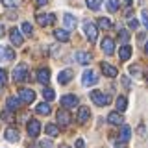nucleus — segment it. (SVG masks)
Segmentation results:
<instances>
[{"label":"nucleus","instance_id":"obj_37","mask_svg":"<svg viewBox=\"0 0 148 148\" xmlns=\"http://www.w3.org/2000/svg\"><path fill=\"white\" fill-rule=\"evenodd\" d=\"M130 72H132V76H139V74H141L137 65H132V67H130Z\"/></svg>","mask_w":148,"mask_h":148},{"label":"nucleus","instance_id":"obj_11","mask_svg":"<svg viewBox=\"0 0 148 148\" xmlns=\"http://www.w3.org/2000/svg\"><path fill=\"white\" fill-rule=\"evenodd\" d=\"M82 83L85 87H91L92 83H96V74L92 71H83V76H82Z\"/></svg>","mask_w":148,"mask_h":148},{"label":"nucleus","instance_id":"obj_2","mask_svg":"<svg viewBox=\"0 0 148 148\" xmlns=\"http://www.w3.org/2000/svg\"><path fill=\"white\" fill-rule=\"evenodd\" d=\"M91 100L95 102L96 106H100V108H102V106H108L109 102H111V100H109V96H108V95H104L102 91H92V92H91Z\"/></svg>","mask_w":148,"mask_h":148},{"label":"nucleus","instance_id":"obj_18","mask_svg":"<svg viewBox=\"0 0 148 148\" xmlns=\"http://www.w3.org/2000/svg\"><path fill=\"white\" fill-rule=\"evenodd\" d=\"M122 120H124V117L119 113V111H111V113L108 115V122H109V124L119 126V124H122Z\"/></svg>","mask_w":148,"mask_h":148},{"label":"nucleus","instance_id":"obj_32","mask_svg":"<svg viewBox=\"0 0 148 148\" xmlns=\"http://www.w3.org/2000/svg\"><path fill=\"white\" fill-rule=\"evenodd\" d=\"M119 39L122 41V43H126V41L130 39V34H128L126 30H119Z\"/></svg>","mask_w":148,"mask_h":148},{"label":"nucleus","instance_id":"obj_15","mask_svg":"<svg viewBox=\"0 0 148 148\" xmlns=\"http://www.w3.org/2000/svg\"><path fill=\"white\" fill-rule=\"evenodd\" d=\"M72 76H74V72L71 71V69H65V71L59 72V76H58V82L61 83V85H65V83H69L72 80Z\"/></svg>","mask_w":148,"mask_h":148},{"label":"nucleus","instance_id":"obj_19","mask_svg":"<svg viewBox=\"0 0 148 148\" xmlns=\"http://www.w3.org/2000/svg\"><path fill=\"white\" fill-rule=\"evenodd\" d=\"M6 108L9 111H17L18 108H21V100H18L17 96H9V98L6 100Z\"/></svg>","mask_w":148,"mask_h":148},{"label":"nucleus","instance_id":"obj_10","mask_svg":"<svg viewBox=\"0 0 148 148\" xmlns=\"http://www.w3.org/2000/svg\"><path fill=\"white\" fill-rule=\"evenodd\" d=\"M28 135L30 137H37L39 135V132H41V124H39V120H28Z\"/></svg>","mask_w":148,"mask_h":148},{"label":"nucleus","instance_id":"obj_41","mask_svg":"<svg viewBox=\"0 0 148 148\" xmlns=\"http://www.w3.org/2000/svg\"><path fill=\"white\" fill-rule=\"evenodd\" d=\"M74 146H76V148H85V145H83V141H82V139H78Z\"/></svg>","mask_w":148,"mask_h":148},{"label":"nucleus","instance_id":"obj_3","mask_svg":"<svg viewBox=\"0 0 148 148\" xmlns=\"http://www.w3.org/2000/svg\"><path fill=\"white\" fill-rule=\"evenodd\" d=\"M83 30H85V35H87V39H89V43H95L96 37H98V26L92 24V22H85Z\"/></svg>","mask_w":148,"mask_h":148},{"label":"nucleus","instance_id":"obj_23","mask_svg":"<svg viewBox=\"0 0 148 148\" xmlns=\"http://www.w3.org/2000/svg\"><path fill=\"white\" fill-rule=\"evenodd\" d=\"M119 137H120V143H128L130 137H132V130H130V126H122V130H120V133H119Z\"/></svg>","mask_w":148,"mask_h":148},{"label":"nucleus","instance_id":"obj_40","mask_svg":"<svg viewBox=\"0 0 148 148\" xmlns=\"http://www.w3.org/2000/svg\"><path fill=\"white\" fill-rule=\"evenodd\" d=\"M122 85L126 87V89H130V87H132V85H130V80H128L126 76H122Z\"/></svg>","mask_w":148,"mask_h":148},{"label":"nucleus","instance_id":"obj_17","mask_svg":"<svg viewBox=\"0 0 148 148\" xmlns=\"http://www.w3.org/2000/svg\"><path fill=\"white\" fill-rule=\"evenodd\" d=\"M4 137H6L9 143H18V139H21V135H18V130H15V128H8L6 133H4Z\"/></svg>","mask_w":148,"mask_h":148},{"label":"nucleus","instance_id":"obj_45","mask_svg":"<svg viewBox=\"0 0 148 148\" xmlns=\"http://www.w3.org/2000/svg\"><path fill=\"white\" fill-rule=\"evenodd\" d=\"M145 54L148 56V41H146V45H145Z\"/></svg>","mask_w":148,"mask_h":148},{"label":"nucleus","instance_id":"obj_4","mask_svg":"<svg viewBox=\"0 0 148 148\" xmlns=\"http://www.w3.org/2000/svg\"><path fill=\"white\" fill-rule=\"evenodd\" d=\"M35 21H37V24L39 26H48V24H54L56 22V17L52 15V13H37V17H35Z\"/></svg>","mask_w":148,"mask_h":148},{"label":"nucleus","instance_id":"obj_46","mask_svg":"<svg viewBox=\"0 0 148 148\" xmlns=\"http://www.w3.org/2000/svg\"><path fill=\"white\" fill-rule=\"evenodd\" d=\"M0 54H4V48H2V46H0ZM0 58H2V56H0Z\"/></svg>","mask_w":148,"mask_h":148},{"label":"nucleus","instance_id":"obj_6","mask_svg":"<svg viewBox=\"0 0 148 148\" xmlns=\"http://www.w3.org/2000/svg\"><path fill=\"white\" fill-rule=\"evenodd\" d=\"M63 26L67 28V32L69 30H74V28L78 26V18L72 15V13H65L63 15Z\"/></svg>","mask_w":148,"mask_h":148},{"label":"nucleus","instance_id":"obj_47","mask_svg":"<svg viewBox=\"0 0 148 148\" xmlns=\"http://www.w3.org/2000/svg\"><path fill=\"white\" fill-rule=\"evenodd\" d=\"M63 148H69V146H63Z\"/></svg>","mask_w":148,"mask_h":148},{"label":"nucleus","instance_id":"obj_7","mask_svg":"<svg viewBox=\"0 0 148 148\" xmlns=\"http://www.w3.org/2000/svg\"><path fill=\"white\" fill-rule=\"evenodd\" d=\"M9 39H11V43L15 46H21L24 43V37H22V34L18 32V28H11V30H9Z\"/></svg>","mask_w":148,"mask_h":148},{"label":"nucleus","instance_id":"obj_1","mask_svg":"<svg viewBox=\"0 0 148 148\" xmlns=\"http://www.w3.org/2000/svg\"><path fill=\"white\" fill-rule=\"evenodd\" d=\"M26 76H28V67H26L24 63L17 65L15 71H13V82H15V83H21V82L26 80Z\"/></svg>","mask_w":148,"mask_h":148},{"label":"nucleus","instance_id":"obj_8","mask_svg":"<svg viewBox=\"0 0 148 148\" xmlns=\"http://www.w3.org/2000/svg\"><path fill=\"white\" fill-rule=\"evenodd\" d=\"M100 69H102V72H104L108 78H117V76H119V71H117V69H115L113 65L106 63V61H104V63H100Z\"/></svg>","mask_w":148,"mask_h":148},{"label":"nucleus","instance_id":"obj_13","mask_svg":"<svg viewBox=\"0 0 148 148\" xmlns=\"http://www.w3.org/2000/svg\"><path fill=\"white\" fill-rule=\"evenodd\" d=\"M89 117H91V109L87 108V106H82V108L78 109V122L85 124L87 120H89Z\"/></svg>","mask_w":148,"mask_h":148},{"label":"nucleus","instance_id":"obj_20","mask_svg":"<svg viewBox=\"0 0 148 148\" xmlns=\"http://www.w3.org/2000/svg\"><path fill=\"white\" fill-rule=\"evenodd\" d=\"M74 59H76L78 63H82V65H87V63H91V54L89 52H76V56H74Z\"/></svg>","mask_w":148,"mask_h":148},{"label":"nucleus","instance_id":"obj_42","mask_svg":"<svg viewBox=\"0 0 148 148\" xmlns=\"http://www.w3.org/2000/svg\"><path fill=\"white\" fill-rule=\"evenodd\" d=\"M120 4L126 6V8H130V6H132V0H120Z\"/></svg>","mask_w":148,"mask_h":148},{"label":"nucleus","instance_id":"obj_28","mask_svg":"<svg viewBox=\"0 0 148 148\" xmlns=\"http://www.w3.org/2000/svg\"><path fill=\"white\" fill-rule=\"evenodd\" d=\"M106 8H108V11H111V13H117L119 2L117 0H108V2H106Z\"/></svg>","mask_w":148,"mask_h":148},{"label":"nucleus","instance_id":"obj_21","mask_svg":"<svg viewBox=\"0 0 148 148\" xmlns=\"http://www.w3.org/2000/svg\"><path fill=\"white\" fill-rule=\"evenodd\" d=\"M54 37L58 41H61V43H67L69 39H71V35H69V32L67 30H61V28H58V30L54 32Z\"/></svg>","mask_w":148,"mask_h":148},{"label":"nucleus","instance_id":"obj_30","mask_svg":"<svg viewBox=\"0 0 148 148\" xmlns=\"http://www.w3.org/2000/svg\"><path fill=\"white\" fill-rule=\"evenodd\" d=\"M87 2V8L92 9V11H96V9L100 8V4H102V0H85Z\"/></svg>","mask_w":148,"mask_h":148},{"label":"nucleus","instance_id":"obj_33","mask_svg":"<svg viewBox=\"0 0 148 148\" xmlns=\"http://www.w3.org/2000/svg\"><path fill=\"white\" fill-rule=\"evenodd\" d=\"M18 2H21V0H2V4L6 8H15V6H18Z\"/></svg>","mask_w":148,"mask_h":148},{"label":"nucleus","instance_id":"obj_35","mask_svg":"<svg viewBox=\"0 0 148 148\" xmlns=\"http://www.w3.org/2000/svg\"><path fill=\"white\" fill-rule=\"evenodd\" d=\"M6 82H8V72L0 69V85H6Z\"/></svg>","mask_w":148,"mask_h":148},{"label":"nucleus","instance_id":"obj_22","mask_svg":"<svg viewBox=\"0 0 148 148\" xmlns=\"http://www.w3.org/2000/svg\"><path fill=\"white\" fill-rule=\"evenodd\" d=\"M37 80L41 83H48L50 82V71L48 69H39L37 71Z\"/></svg>","mask_w":148,"mask_h":148},{"label":"nucleus","instance_id":"obj_27","mask_svg":"<svg viewBox=\"0 0 148 148\" xmlns=\"http://www.w3.org/2000/svg\"><path fill=\"white\" fill-rule=\"evenodd\" d=\"M21 28H22V34H24V35H28V37H30V35H34V28H32L30 22H22Z\"/></svg>","mask_w":148,"mask_h":148},{"label":"nucleus","instance_id":"obj_44","mask_svg":"<svg viewBox=\"0 0 148 148\" xmlns=\"http://www.w3.org/2000/svg\"><path fill=\"white\" fill-rule=\"evenodd\" d=\"M4 34H6V28L0 24V37H4Z\"/></svg>","mask_w":148,"mask_h":148},{"label":"nucleus","instance_id":"obj_26","mask_svg":"<svg viewBox=\"0 0 148 148\" xmlns=\"http://www.w3.org/2000/svg\"><path fill=\"white\" fill-rule=\"evenodd\" d=\"M128 108V100H126V96H119L117 98V111L120 113V111H124Z\"/></svg>","mask_w":148,"mask_h":148},{"label":"nucleus","instance_id":"obj_14","mask_svg":"<svg viewBox=\"0 0 148 148\" xmlns=\"http://www.w3.org/2000/svg\"><path fill=\"white\" fill-rule=\"evenodd\" d=\"M102 50H104V54L111 56V54L115 52V41L109 39V37H106V39L102 41Z\"/></svg>","mask_w":148,"mask_h":148},{"label":"nucleus","instance_id":"obj_25","mask_svg":"<svg viewBox=\"0 0 148 148\" xmlns=\"http://www.w3.org/2000/svg\"><path fill=\"white\" fill-rule=\"evenodd\" d=\"M45 132H46V135H50V137H58L59 135V130H58L56 124H46Z\"/></svg>","mask_w":148,"mask_h":148},{"label":"nucleus","instance_id":"obj_12","mask_svg":"<svg viewBox=\"0 0 148 148\" xmlns=\"http://www.w3.org/2000/svg\"><path fill=\"white\" fill-rule=\"evenodd\" d=\"M58 124H59V126H63V128H67L69 124H71V115H69L65 109H59L58 111Z\"/></svg>","mask_w":148,"mask_h":148},{"label":"nucleus","instance_id":"obj_31","mask_svg":"<svg viewBox=\"0 0 148 148\" xmlns=\"http://www.w3.org/2000/svg\"><path fill=\"white\" fill-rule=\"evenodd\" d=\"M43 96H45L46 100H54L56 92H54V89H45V91H43Z\"/></svg>","mask_w":148,"mask_h":148},{"label":"nucleus","instance_id":"obj_38","mask_svg":"<svg viewBox=\"0 0 148 148\" xmlns=\"http://www.w3.org/2000/svg\"><path fill=\"white\" fill-rule=\"evenodd\" d=\"M139 26H141V24H139L137 18H132V21H130V28H132V30H137Z\"/></svg>","mask_w":148,"mask_h":148},{"label":"nucleus","instance_id":"obj_16","mask_svg":"<svg viewBox=\"0 0 148 148\" xmlns=\"http://www.w3.org/2000/svg\"><path fill=\"white\" fill-rule=\"evenodd\" d=\"M119 58H120V61H128L130 58H132V46H128V45H122L119 48Z\"/></svg>","mask_w":148,"mask_h":148},{"label":"nucleus","instance_id":"obj_9","mask_svg":"<svg viewBox=\"0 0 148 148\" xmlns=\"http://www.w3.org/2000/svg\"><path fill=\"white\" fill-rule=\"evenodd\" d=\"M61 106L63 108H78V96H74V95H65L63 98H61Z\"/></svg>","mask_w":148,"mask_h":148},{"label":"nucleus","instance_id":"obj_43","mask_svg":"<svg viewBox=\"0 0 148 148\" xmlns=\"http://www.w3.org/2000/svg\"><path fill=\"white\" fill-rule=\"evenodd\" d=\"M35 2H37V6H45V4L48 2V0H35Z\"/></svg>","mask_w":148,"mask_h":148},{"label":"nucleus","instance_id":"obj_34","mask_svg":"<svg viewBox=\"0 0 148 148\" xmlns=\"http://www.w3.org/2000/svg\"><path fill=\"white\" fill-rule=\"evenodd\" d=\"M4 54H6V59H9V61L15 59V52H13L11 48H4Z\"/></svg>","mask_w":148,"mask_h":148},{"label":"nucleus","instance_id":"obj_36","mask_svg":"<svg viewBox=\"0 0 148 148\" xmlns=\"http://www.w3.org/2000/svg\"><path fill=\"white\" fill-rule=\"evenodd\" d=\"M39 145H41V148H54L52 141H48V139H45V141H41Z\"/></svg>","mask_w":148,"mask_h":148},{"label":"nucleus","instance_id":"obj_5","mask_svg":"<svg viewBox=\"0 0 148 148\" xmlns=\"http://www.w3.org/2000/svg\"><path fill=\"white\" fill-rule=\"evenodd\" d=\"M18 98H21V102H24V104H32L35 100V92L32 89H18Z\"/></svg>","mask_w":148,"mask_h":148},{"label":"nucleus","instance_id":"obj_24","mask_svg":"<svg viewBox=\"0 0 148 148\" xmlns=\"http://www.w3.org/2000/svg\"><path fill=\"white\" fill-rule=\"evenodd\" d=\"M50 109H52V108H50L48 102H41V104H37V108H35V111H37L39 115H48Z\"/></svg>","mask_w":148,"mask_h":148},{"label":"nucleus","instance_id":"obj_29","mask_svg":"<svg viewBox=\"0 0 148 148\" xmlns=\"http://www.w3.org/2000/svg\"><path fill=\"white\" fill-rule=\"evenodd\" d=\"M98 26L104 28V30H109V28H111V21H109L108 17H100L98 18Z\"/></svg>","mask_w":148,"mask_h":148},{"label":"nucleus","instance_id":"obj_39","mask_svg":"<svg viewBox=\"0 0 148 148\" xmlns=\"http://www.w3.org/2000/svg\"><path fill=\"white\" fill-rule=\"evenodd\" d=\"M141 18H143V24H145V26L148 28V13H145V11H143V15H141Z\"/></svg>","mask_w":148,"mask_h":148}]
</instances>
